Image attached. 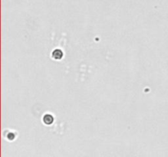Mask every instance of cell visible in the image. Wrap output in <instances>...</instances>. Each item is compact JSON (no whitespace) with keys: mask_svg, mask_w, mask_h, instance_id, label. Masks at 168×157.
Listing matches in <instances>:
<instances>
[{"mask_svg":"<svg viewBox=\"0 0 168 157\" xmlns=\"http://www.w3.org/2000/svg\"><path fill=\"white\" fill-rule=\"evenodd\" d=\"M53 57L56 59V60H58V59H61L62 57V53L61 50H58L57 49L55 50L53 53Z\"/></svg>","mask_w":168,"mask_h":157,"instance_id":"1","label":"cell"}]
</instances>
